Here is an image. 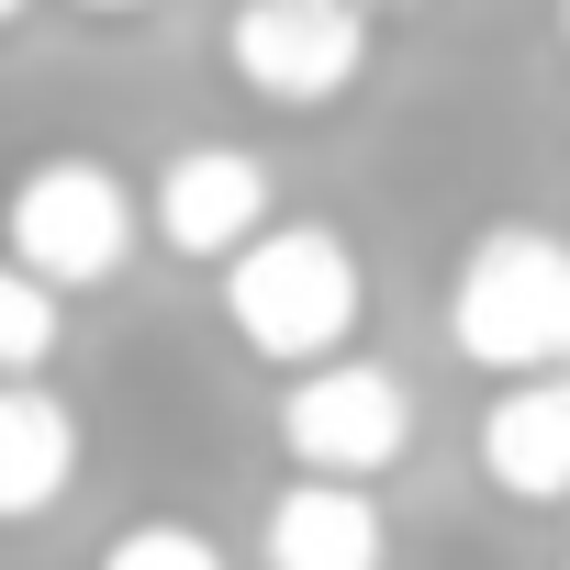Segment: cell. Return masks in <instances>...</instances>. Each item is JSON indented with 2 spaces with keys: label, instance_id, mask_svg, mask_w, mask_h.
<instances>
[{
  "label": "cell",
  "instance_id": "obj_3",
  "mask_svg": "<svg viewBox=\"0 0 570 570\" xmlns=\"http://www.w3.org/2000/svg\"><path fill=\"white\" fill-rule=\"evenodd\" d=\"M135 246H146V202H135V179L101 168V157H35V168L12 179V202H0V257L35 268L57 303L124 279Z\"/></svg>",
  "mask_w": 570,
  "mask_h": 570
},
{
  "label": "cell",
  "instance_id": "obj_10",
  "mask_svg": "<svg viewBox=\"0 0 570 570\" xmlns=\"http://www.w3.org/2000/svg\"><path fill=\"white\" fill-rule=\"evenodd\" d=\"M57 336H68V303L46 292L35 268L0 257V381H35V370L57 358Z\"/></svg>",
  "mask_w": 570,
  "mask_h": 570
},
{
  "label": "cell",
  "instance_id": "obj_6",
  "mask_svg": "<svg viewBox=\"0 0 570 570\" xmlns=\"http://www.w3.org/2000/svg\"><path fill=\"white\" fill-rule=\"evenodd\" d=\"M268 157H246V146H179L168 168H157V190H146V224H157V246L168 257H190V268H224L257 224H268Z\"/></svg>",
  "mask_w": 570,
  "mask_h": 570
},
{
  "label": "cell",
  "instance_id": "obj_11",
  "mask_svg": "<svg viewBox=\"0 0 570 570\" xmlns=\"http://www.w3.org/2000/svg\"><path fill=\"white\" fill-rule=\"evenodd\" d=\"M101 570H235V559H224V537L190 525V514H135V525L101 537Z\"/></svg>",
  "mask_w": 570,
  "mask_h": 570
},
{
  "label": "cell",
  "instance_id": "obj_13",
  "mask_svg": "<svg viewBox=\"0 0 570 570\" xmlns=\"http://www.w3.org/2000/svg\"><path fill=\"white\" fill-rule=\"evenodd\" d=\"M23 12H35V0H0V35H12V23H23Z\"/></svg>",
  "mask_w": 570,
  "mask_h": 570
},
{
  "label": "cell",
  "instance_id": "obj_8",
  "mask_svg": "<svg viewBox=\"0 0 570 570\" xmlns=\"http://www.w3.org/2000/svg\"><path fill=\"white\" fill-rule=\"evenodd\" d=\"M481 481L503 492V503H570V370H525V381H503L492 403H481Z\"/></svg>",
  "mask_w": 570,
  "mask_h": 570
},
{
  "label": "cell",
  "instance_id": "obj_5",
  "mask_svg": "<svg viewBox=\"0 0 570 570\" xmlns=\"http://www.w3.org/2000/svg\"><path fill=\"white\" fill-rule=\"evenodd\" d=\"M224 68L268 112H325L370 79V12L358 0H235L224 12Z\"/></svg>",
  "mask_w": 570,
  "mask_h": 570
},
{
  "label": "cell",
  "instance_id": "obj_4",
  "mask_svg": "<svg viewBox=\"0 0 570 570\" xmlns=\"http://www.w3.org/2000/svg\"><path fill=\"white\" fill-rule=\"evenodd\" d=\"M279 448H292V470L314 481H381L414 459V381L381 370V358H314L292 370V392H279Z\"/></svg>",
  "mask_w": 570,
  "mask_h": 570
},
{
  "label": "cell",
  "instance_id": "obj_9",
  "mask_svg": "<svg viewBox=\"0 0 570 570\" xmlns=\"http://www.w3.org/2000/svg\"><path fill=\"white\" fill-rule=\"evenodd\" d=\"M79 481V414L46 381H0V525L57 514Z\"/></svg>",
  "mask_w": 570,
  "mask_h": 570
},
{
  "label": "cell",
  "instance_id": "obj_7",
  "mask_svg": "<svg viewBox=\"0 0 570 570\" xmlns=\"http://www.w3.org/2000/svg\"><path fill=\"white\" fill-rule=\"evenodd\" d=\"M257 570H392V514L370 481L292 470L257 514Z\"/></svg>",
  "mask_w": 570,
  "mask_h": 570
},
{
  "label": "cell",
  "instance_id": "obj_2",
  "mask_svg": "<svg viewBox=\"0 0 570 570\" xmlns=\"http://www.w3.org/2000/svg\"><path fill=\"white\" fill-rule=\"evenodd\" d=\"M448 347L492 381L570 370V235L548 224H481L448 268Z\"/></svg>",
  "mask_w": 570,
  "mask_h": 570
},
{
  "label": "cell",
  "instance_id": "obj_1",
  "mask_svg": "<svg viewBox=\"0 0 570 570\" xmlns=\"http://www.w3.org/2000/svg\"><path fill=\"white\" fill-rule=\"evenodd\" d=\"M224 325L268 370L347 358V336L370 325V268H358V246L336 224H257L224 257Z\"/></svg>",
  "mask_w": 570,
  "mask_h": 570
},
{
  "label": "cell",
  "instance_id": "obj_14",
  "mask_svg": "<svg viewBox=\"0 0 570 570\" xmlns=\"http://www.w3.org/2000/svg\"><path fill=\"white\" fill-rule=\"evenodd\" d=\"M559 35H570V0H559Z\"/></svg>",
  "mask_w": 570,
  "mask_h": 570
},
{
  "label": "cell",
  "instance_id": "obj_16",
  "mask_svg": "<svg viewBox=\"0 0 570 570\" xmlns=\"http://www.w3.org/2000/svg\"><path fill=\"white\" fill-rule=\"evenodd\" d=\"M224 12H235V0H224Z\"/></svg>",
  "mask_w": 570,
  "mask_h": 570
},
{
  "label": "cell",
  "instance_id": "obj_12",
  "mask_svg": "<svg viewBox=\"0 0 570 570\" xmlns=\"http://www.w3.org/2000/svg\"><path fill=\"white\" fill-rule=\"evenodd\" d=\"M68 12H90V23H124V12H157V0H68Z\"/></svg>",
  "mask_w": 570,
  "mask_h": 570
},
{
  "label": "cell",
  "instance_id": "obj_15",
  "mask_svg": "<svg viewBox=\"0 0 570 570\" xmlns=\"http://www.w3.org/2000/svg\"><path fill=\"white\" fill-rule=\"evenodd\" d=\"M358 12H381V0H358Z\"/></svg>",
  "mask_w": 570,
  "mask_h": 570
}]
</instances>
